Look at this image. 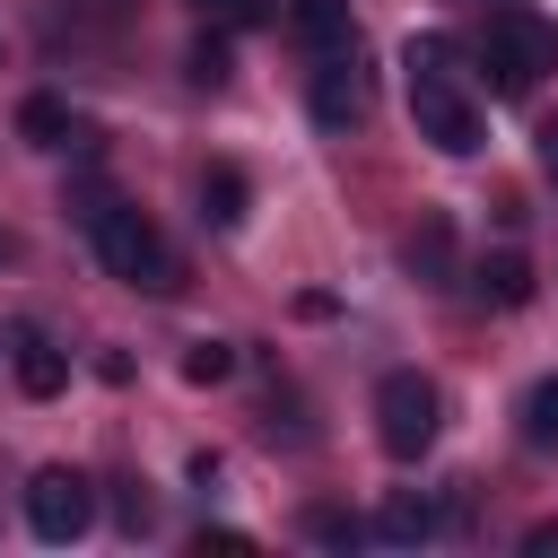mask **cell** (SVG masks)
Here are the masks:
<instances>
[{
    "label": "cell",
    "mask_w": 558,
    "mask_h": 558,
    "mask_svg": "<svg viewBox=\"0 0 558 558\" xmlns=\"http://www.w3.org/2000/svg\"><path fill=\"white\" fill-rule=\"evenodd\" d=\"M87 244H96V262H105L122 288H148V296L174 288V253H166V235L148 227V209L96 192V201H87Z\"/></svg>",
    "instance_id": "6da1fadb"
},
{
    "label": "cell",
    "mask_w": 558,
    "mask_h": 558,
    "mask_svg": "<svg viewBox=\"0 0 558 558\" xmlns=\"http://www.w3.org/2000/svg\"><path fill=\"white\" fill-rule=\"evenodd\" d=\"M410 122L445 157H480V105H471V87L445 61H410Z\"/></svg>",
    "instance_id": "7a4b0ae2"
},
{
    "label": "cell",
    "mask_w": 558,
    "mask_h": 558,
    "mask_svg": "<svg viewBox=\"0 0 558 558\" xmlns=\"http://www.w3.org/2000/svg\"><path fill=\"white\" fill-rule=\"evenodd\" d=\"M436 427H445V392H436L418 366H392V375L375 384V445H384L392 462H418V453L436 445Z\"/></svg>",
    "instance_id": "3957f363"
},
{
    "label": "cell",
    "mask_w": 558,
    "mask_h": 558,
    "mask_svg": "<svg viewBox=\"0 0 558 558\" xmlns=\"http://www.w3.org/2000/svg\"><path fill=\"white\" fill-rule=\"evenodd\" d=\"M26 523H35V541L70 549V541H87V523H96V488H87L70 462H52V471L26 480Z\"/></svg>",
    "instance_id": "277c9868"
},
{
    "label": "cell",
    "mask_w": 558,
    "mask_h": 558,
    "mask_svg": "<svg viewBox=\"0 0 558 558\" xmlns=\"http://www.w3.org/2000/svg\"><path fill=\"white\" fill-rule=\"evenodd\" d=\"M305 113H314L323 131H357V122H366V78H357L349 52H323V70L305 78Z\"/></svg>",
    "instance_id": "5b68a950"
},
{
    "label": "cell",
    "mask_w": 558,
    "mask_h": 558,
    "mask_svg": "<svg viewBox=\"0 0 558 558\" xmlns=\"http://www.w3.org/2000/svg\"><path fill=\"white\" fill-rule=\"evenodd\" d=\"M9 375H17V392H26V401H52V392L70 384V357H61L35 323H9Z\"/></svg>",
    "instance_id": "8992f818"
},
{
    "label": "cell",
    "mask_w": 558,
    "mask_h": 558,
    "mask_svg": "<svg viewBox=\"0 0 558 558\" xmlns=\"http://www.w3.org/2000/svg\"><path fill=\"white\" fill-rule=\"evenodd\" d=\"M401 270L418 288H453V218L445 209H418V227L401 235Z\"/></svg>",
    "instance_id": "52a82bcc"
},
{
    "label": "cell",
    "mask_w": 558,
    "mask_h": 558,
    "mask_svg": "<svg viewBox=\"0 0 558 558\" xmlns=\"http://www.w3.org/2000/svg\"><path fill=\"white\" fill-rule=\"evenodd\" d=\"M244 209H253L244 166H235V157H209V166H201V227H244Z\"/></svg>",
    "instance_id": "ba28073f"
},
{
    "label": "cell",
    "mask_w": 558,
    "mask_h": 558,
    "mask_svg": "<svg viewBox=\"0 0 558 558\" xmlns=\"http://www.w3.org/2000/svg\"><path fill=\"white\" fill-rule=\"evenodd\" d=\"M288 26H296V44H305V52H349V44H357L349 0H288Z\"/></svg>",
    "instance_id": "9c48e42d"
},
{
    "label": "cell",
    "mask_w": 558,
    "mask_h": 558,
    "mask_svg": "<svg viewBox=\"0 0 558 558\" xmlns=\"http://www.w3.org/2000/svg\"><path fill=\"white\" fill-rule=\"evenodd\" d=\"M471 296H480V305H497V314L532 305V262H523V253H480V270H471Z\"/></svg>",
    "instance_id": "30bf717a"
},
{
    "label": "cell",
    "mask_w": 558,
    "mask_h": 558,
    "mask_svg": "<svg viewBox=\"0 0 558 558\" xmlns=\"http://www.w3.org/2000/svg\"><path fill=\"white\" fill-rule=\"evenodd\" d=\"M17 140H26V148H70V140H78V113H70V96L35 87V96L17 105Z\"/></svg>",
    "instance_id": "8fae6325"
},
{
    "label": "cell",
    "mask_w": 558,
    "mask_h": 558,
    "mask_svg": "<svg viewBox=\"0 0 558 558\" xmlns=\"http://www.w3.org/2000/svg\"><path fill=\"white\" fill-rule=\"evenodd\" d=\"M296 532H305L314 549H357V541H375V523H366V514H349V506H305V514H296Z\"/></svg>",
    "instance_id": "7c38bea8"
},
{
    "label": "cell",
    "mask_w": 558,
    "mask_h": 558,
    "mask_svg": "<svg viewBox=\"0 0 558 558\" xmlns=\"http://www.w3.org/2000/svg\"><path fill=\"white\" fill-rule=\"evenodd\" d=\"M375 541H401V549L436 541V506H427V497H392V506L375 514Z\"/></svg>",
    "instance_id": "4fadbf2b"
},
{
    "label": "cell",
    "mask_w": 558,
    "mask_h": 558,
    "mask_svg": "<svg viewBox=\"0 0 558 558\" xmlns=\"http://www.w3.org/2000/svg\"><path fill=\"white\" fill-rule=\"evenodd\" d=\"M514 418H523V445H541V453H549V445H558V375H541V384L523 392V410H514Z\"/></svg>",
    "instance_id": "5bb4252c"
},
{
    "label": "cell",
    "mask_w": 558,
    "mask_h": 558,
    "mask_svg": "<svg viewBox=\"0 0 558 558\" xmlns=\"http://www.w3.org/2000/svg\"><path fill=\"white\" fill-rule=\"evenodd\" d=\"M227 375H235V349L227 340H192L183 349V384H227Z\"/></svg>",
    "instance_id": "9a60e30c"
},
{
    "label": "cell",
    "mask_w": 558,
    "mask_h": 558,
    "mask_svg": "<svg viewBox=\"0 0 558 558\" xmlns=\"http://www.w3.org/2000/svg\"><path fill=\"white\" fill-rule=\"evenodd\" d=\"M192 9H201L209 26H235V35H244V26H270V0H192Z\"/></svg>",
    "instance_id": "2e32d148"
},
{
    "label": "cell",
    "mask_w": 558,
    "mask_h": 558,
    "mask_svg": "<svg viewBox=\"0 0 558 558\" xmlns=\"http://www.w3.org/2000/svg\"><path fill=\"white\" fill-rule=\"evenodd\" d=\"M192 87H227V44H218V35L192 44Z\"/></svg>",
    "instance_id": "e0dca14e"
},
{
    "label": "cell",
    "mask_w": 558,
    "mask_h": 558,
    "mask_svg": "<svg viewBox=\"0 0 558 558\" xmlns=\"http://www.w3.org/2000/svg\"><path fill=\"white\" fill-rule=\"evenodd\" d=\"M148 523H157V506H148V497H140V488H122V532H131V541H140V532H148Z\"/></svg>",
    "instance_id": "ac0fdd59"
},
{
    "label": "cell",
    "mask_w": 558,
    "mask_h": 558,
    "mask_svg": "<svg viewBox=\"0 0 558 558\" xmlns=\"http://www.w3.org/2000/svg\"><path fill=\"white\" fill-rule=\"evenodd\" d=\"M523 549H532V558H558V523H532V532H523Z\"/></svg>",
    "instance_id": "d6986e66"
},
{
    "label": "cell",
    "mask_w": 558,
    "mask_h": 558,
    "mask_svg": "<svg viewBox=\"0 0 558 558\" xmlns=\"http://www.w3.org/2000/svg\"><path fill=\"white\" fill-rule=\"evenodd\" d=\"M541 174L558 183V122H541Z\"/></svg>",
    "instance_id": "ffe728a7"
},
{
    "label": "cell",
    "mask_w": 558,
    "mask_h": 558,
    "mask_svg": "<svg viewBox=\"0 0 558 558\" xmlns=\"http://www.w3.org/2000/svg\"><path fill=\"white\" fill-rule=\"evenodd\" d=\"M0 262H17V235H0Z\"/></svg>",
    "instance_id": "44dd1931"
}]
</instances>
